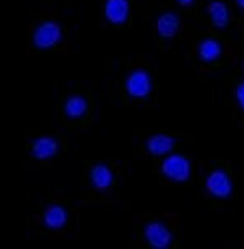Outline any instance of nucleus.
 I'll return each mask as SVG.
<instances>
[{
	"instance_id": "2",
	"label": "nucleus",
	"mask_w": 244,
	"mask_h": 249,
	"mask_svg": "<svg viewBox=\"0 0 244 249\" xmlns=\"http://www.w3.org/2000/svg\"><path fill=\"white\" fill-rule=\"evenodd\" d=\"M61 38V28L58 23L54 22H45L41 23L38 28L33 33V45L36 48L46 50V48H52L60 41Z\"/></svg>"
},
{
	"instance_id": "9",
	"label": "nucleus",
	"mask_w": 244,
	"mask_h": 249,
	"mask_svg": "<svg viewBox=\"0 0 244 249\" xmlns=\"http://www.w3.org/2000/svg\"><path fill=\"white\" fill-rule=\"evenodd\" d=\"M43 223L50 230H60V228H63L66 223L65 208H61L60 205H53L50 208H46V212L43 214Z\"/></svg>"
},
{
	"instance_id": "8",
	"label": "nucleus",
	"mask_w": 244,
	"mask_h": 249,
	"mask_svg": "<svg viewBox=\"0 0 244 249\" xmlns=\"http://www.w3.org/2000/svg\"><path fill=\"white\" fill-rule=\"evenodd\" d=\"M112 180H114V175L109 170L107 165L104 163H99V165H94L91 170V183L94 188L98 190H106L112 185Z\"/></svg>"
},
{
	"instance_id": "12",
	"label": "nucleus",
	"mask_w": 244,
	"mask_h": 249,
	"mask_svg": "<svg viewBox=\"0 0 244 249\" xmlns=\"http://www.w3.org/2000/svg\"><path fill=\"white\" fill-rule=\"evenodd\" d=\"M209 15H211V20L214 23V27L223 28L226 23H228V10H226V5L221 2H213L208 8Z\"/></svg>"
},
{
	"instance_id": "4",
	"label": "nucleus",
	"mask_w": 244,
	"mask_h": 249,
	"mask_svg": "<svg viewBox=\"0 0 244 249\" xmlns=\"http://www.w3.org/2000/svg\"><path fill=\"white\" fill-rule=\"evenodd\" d=\"M147 243L155 249H165L170 246L172 243V234L168 231V228L165 225L158 221H152L145 226L144 230Z\"/></svg>"
},
{
	"instance_id": "10",
	"label": "nucleus",
	"mask_w": 244,
	"mask_h": 249,
	"mask_svg": "<svg viewBox=\"0 0 244 249\" xmlns=\"http://www.w3.org/2000/svg\"><path fill=\"white\" fill-rule=\"evenodd\" d=\"M175 141L168 136H163V134H157V136H152L147 141V150L152 155H163L167 152L172 150Z\"/></svg>"
},
{
	"instance_id": "6",
	"label": "nucleus",
	"mask_w": 244,
	"mask_h": 249,
	"mask_svg": "<svg viewBox=\"0 0 244 249\" xmlns=\"http://www.w3.org/2000/svg\"><path fill=\"white\" fill-rule=\"evenodd\" d=\"M106 17L112 23H124L129 15V2L127 0H107L104 7Z\"/></svg>"
},
{
	"instance_id": "15",
	"label": "nucleus",
	"mask_w": 244,
	"mask_h": 249,
	"mask_svg": "<svg viewBox=\"0 0 244 249\" xmlns=\"http://www.w3.org/2000/svg\"><path fill=\"white\" fill-rule=\"evenodd\" d=\"M236 99H238L239 106L244 109V83H241L238 86V89H236Z\"/></svg>"
},
{
	"instance_id": "5",
	"label": "nucleus",
	"mask_w": 244,
	"mask_h": 249,
	"mask_svg": "<svg viewBox=\"0 0 244 249\" xmlns=\"http://www.w3.org/2000/svg\"><path fill=\"white\" fill-rule=\"evenodd\" d=\"M206 188H208V192L211 193V195L220 196V198L229 196L231 192H233L231 180L228 178V175L221 170L213 172V174L206 178Z\"/></svg>"
},
{
	"instance_id": "17",
	"label": "nucleus",
	"mask_w": 244,
	"mask_h": 249,
	"mask_svg": "<svg viewBox=\"0 0 244 249\" xmlns=\"http://www.w3.org/2000/svg\"><path fill=\"white\" fill-rule=\"evenodd\" d=\"M238 3H239V5H241V7L244 8V0H238Z\"/></svg>"
},
{
	"instance_id": "14",
	"label": "nucleus",
	"mask_w": 244,
	"mask_h": 249,
	"mask_svg": "<svg viewBox=\"0 0 244 249\" xmlns=\"http://www.w3.org/2000/svg\"><path fill=\"white\" fill-rule=\"evenodd\" d=\"M220 53H221V46L214 40H205L200 45V56L205 61H213L214 58L220 56Z\"/></svg>"
},
{
	"instance_id": "16",
	"label": "nucleus",
	"mask_w": 244,
	"mask_h": 249,
	"mask_svg": "<svg viewBox=\"0 0 244 249\" xmlns=\"http://www.w3.org/2000/svg\"><path fill=\"white\" fill-rule=\"evenodd\" d=\"M176 2H178L180 5H190V3H193V0H176Z\"/></svg>"
},
{
	"instance_id": "3",
	"label": "nucleus",
	"mask_w": 244,
	"mask_h": 249,
	"mask_svg": "<svg viewBox=\"0 0 244 249\" xmlns=\"http://www.w3.org/2000/svg\"><path fill=\"white\" fill-rule=\"evenodd\" d=\"M125 89L132 98H145L152 89V79L147 71L137 70L129 74L127 81H125Z\"/></svg>"
},
{
	"instance_id": "1",
	"label": "nucleus",
	"mask_w": 244,
	"mask_h": 249,
	"mask_svg": "<svg viewBox=\"0 0 244 249\" xmlns=\"http://www.w3.org/2000/svg\"><path fill=\"white\" fill-rule=\"evenodd\" d=\"M192 172L190 162L183 157V155L174 154L170 157H167L162 163V174L170 180L175 181H185L188 180Z\"/></svg>"
},
{
	"instance_id": "11",
	"label": "nucleus",
	"mask_w": 244,
	"mask_h": 249,
	"mask_svg": "<svg viewBox=\"0 0 244 249\" xmlns=\"http://www.w3.org/2000/svg\"><path fill=\"white\" fill-rule=\"evenodd\" d=\"M178 17L175 14H163L157 22V32L163 38H172L178 30Z\"/></svg>"
},
{
	"instance_id": "7",
	"label": "nucleus",
	"mask_w": 244,
	"mask_h": 249,
	"mask_svg": "<svg viewBox=\"0 0 244 249\" xmlns=\"http://www.w3.org/2000/svg\"><path fill=\"white\" fill-rule=\"evenodd\" d=\"M58 152V142L53 137H40L33 142L32 154L38 160H48L56 155Z\"/></svg>"
},
{
	"instance_id": "13",
	"label": "nucleus",
	"mask_w": 244,
	"mask_h": 249,
	"mask_svg": "<svg viewBox=\"0 0 244 249\" xmlns=\"http://www.w3.org/2000/svg\"><path fill=\"white\" fill-rule=\"evenodd\" d=\"M87 109V104L81 96H73L66 101L65 104V112L68 117H81Z\"/></svg>"
}]
</instances>
